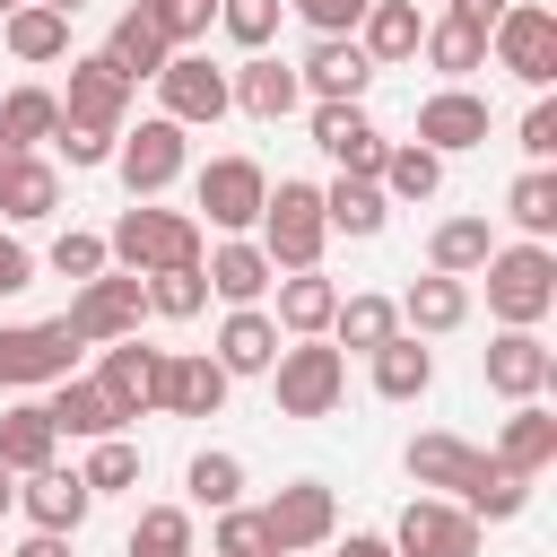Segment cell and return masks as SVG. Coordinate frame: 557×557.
Instances as JSON below:
<instances>
[{"label": "cell", "mask_w": 557, "mask_h": 557, "mask_svg": "<svg viewBox=\"0 0 557 557\" xmlns=\"http://www.w3.org/2000/svg\"><path fill=\"white\" fill-rule=\"evenodd\" d=\"M104 252L131 270V278H148V270H200V218H183V209H148V200H131L122 218H113V235H104Z\"/></svg>", "instance_id": "1"}, {"label": "cell", "mask_w": 557, "mask_h": 557, "mask_svg": "<svg viewBox=\"0 0 557 557\" xmlns=\"http://www.w3.org/2000/svg\"><path fill=\"white\" fill-rule=\"evenodd\" d=\"M548 305H557V261H548V244H505V252H487V313H496L505 331H540Z\"/></svg>", "instance_id": "2"}, {"label": "cell", "mask_w": 557, "mask_h": 557, "mask_svg": "<svg viewBox=\"0 0 557 557\" xmlns=\"http://www.w3.org/2000/svg\"><path fill=\"white\" fill-rule=\"evenodd\" d=\"M139 313H148V278H131V270H104V278H87L78 296H70V339L78 348H113V339H139Z\"/></svg>", "instance_id": "3"}, {"label": "cell", "mask_w": 557, "mask_h": 557, "mask_svg": "<svg viewBox=\"0 0 557 557\" xmlns=\"http://www.w3.org/2000/svg\"><path fill=\"white\" fill-rule=\"evenodd\" d=\"M322 191L313 183H278L270 200H261V252H270V270H313L322 261Z\"/></svg>", "instance_id": "4"}, {"label": "cell", "mask_w": 557, "mask_h": 557, "mask_svg": "<svg viewBox=\"0 0 557 557\" xmlns=\"http://www.w3.org/2000/svg\"><path fill=\"white\" fill-rule=\"evenodd\" d=\"M270 383H278V418H331L348 392V357L322 339H296V348H278Z\"/></svg>", "instance_id": "5"}, {"label": "cell", "mask_w": 557, "mask_h": 557, "mask_svg": "<svg viewBox=\"0 0 557 557\" xmlns=\"http://www.w3.org/2000/svg\"><path fill=\"white\" fill-rule=\"evenodd\" d=\"M70 322H9L0 331V392H35V383H70Z\"/></svg>", "instance_id": "6"}, {"label": "cell", "mask_w": 557, "mask_h": 557, "mask_svg": "<svg viewBox=\"0 0 557 557\" xmlns=\"http://www.w3.org/2000/svg\"><path fill=\"white\" fill-rule=\"evenodd\" d=\"M487 44H496V61H505L522 87H548V78H557V9L513 0V9L487 26Z\"/></svg>", "instance_id": "7"}, {"label": "cell", "mask_w": 557, "mask_h": 557, "mask_svg": "<svg viewBox=\"0 0 557 557\" xmlns=\"http://www.w3.org/2000/svg\"><path fill=\"white\" fill-rule=\"evenodd\" d=\"M113 165H122V183H131V200H157L183 165H191V139H183V122H139V131H122L113 139Z\"/></svg>", "instance_id": "8"}, {"label": "cell", "mask_w": 557, "mask_h": 557, "mask_svg": "<svg viewBox=\"0 0 557 557\" xmlns=\"http://www.w3.org/2000/svg\"><path fill=\"white\" fill-rule=\"evenodd\" d=\"M409 479L418 487H444V505H470L496 479V461L479 444H461V435H409Z\"/></svg>", "instance_id": "9"}, {"label": "cell", "mask_w": 557, "mask_h": 557, "mask_svg": "<svg viewBox=\"0 0 557 557\" xmlns=\"http://www.w3.org/2000/svg\"><path fill=\"white\" fill-rule=\"evenodd\" d=\"M331 522H339V505H331V487H322V479H296V487H278V496L261 505V531H270V557H296V548H322V540H331Z\"/></svg>", "instance_id": "10"}, {"label": "cell", "mask_w": 557, "mask_h": 557, "mask_svg": "<svg viewBox=\"0 0 557 557\" xmlns=\"http://www.w3.org/2000/svg\"><path fill=\"white\" fill-rule=\"evenodd\" d=\"M261 200H270V174H261L252 157H209V165H200V209H209V226L244 235V226H261Z\"/></svg>", "instance_id": "11"}, {"label": "cell", "mask_w": 557, "mask_h": 557, "mask_svg": "<svg viewBox=\"0 0 557 557\" xmlns=\"http://www.w3.org/2000/svg\"><path fill=\"white\" fill-rule=\"evenodd\" d=\"M122 104H131V78L104 61V52H87V61H70V96H61V122H78V131H104V139H122Z\"/></svg>", "instance_id": "12"}, {"label": "cell", "mask_w": 557, "mask_h": 557, "mask_svg": "<svg viewBox=\"0 0 557 557\" xmlns=\"http://www.w3.org/2000/svg\"><path fill=\"white\" fill-rule=\"evenodd\" d=\"M392 557H479V522L444 496H418L392 531Z\"/></svg>", "instance_id": "13"}, {"label": "cell", "mask_w": 557, "mask_h": 557, "mask_svg": "<svg viewBox=\"0 0 557 557\" xmlns=\"http://www.w3.org/2000/svg\"><path fill=\"white\" fill-rule=\"evenodd\" d=\"M157 87H165V122H183V131H191V122H218V113L235 104V96H226V70H218L209 52H174V61L157 70Z\"/></svg>", "instance_id": "14"}, {"label": "cell", "mask_w": 557, "mask_h": 557, "mask_svg": "<svg viewBox=\"0 0 557 557\" xmlns=\"http://www.w3.org/2000/svg\"><path fill=\"white\" fill-rule=\"evenodd\" d=\"M479 366H487V392H505V400H540L557 383V357H548L540 331H496Z\"/></svg>", "instance_id": "15"}, {"label": "cell", "mask_w": 557, "mask_h": 557, "mask_svg": "<svg viewBox=\"0 0 557 557\" xmlns=\"http://www.w3.org/2000/svg\"><path fill=\"white\" fill-rule=\"evenodd\" d=\"M374 78V61L357 52V35H313V52L296 61V87H313L322 104H357Z\"/></svg>", "instance_id": "16"}, {"label": "cell", "mask_w": 557, "mask_h": 557, "mask_svg": "<svg viewBox=\"0 0 557 557\" xmlns=\"http://www.w3.org/2000/svg\"><path fill=\"white\" fill-rule=\"evenodd\" d=\"M479 139H487V96H470V87H435V96L418 104V148L453 157V148H479Z\"/></svg>", "instance_id": "17"}, {"label": "cell", "mask_w": 557, "mask_h": 557, "mask_svg": "<svg viewBox=\"0 0 557 557\" xmlns=\"http://www.w3.org/2000/svg\"><path fill=\"white\" fill-rule=\"evenodd\" d=\"M157 374H165V348H139V339H113L104 366H96V383H104V400H113L122 418L157 409Z\"/></svg>", "instance_id": "18"}, {"label": "cell", "mask_w": 557, "mask_h": 557, "mask_svg": "<svg viewBox=\"0 0 557 557\" xmlns=\"http://www.w3.org/2000/svg\"><path fill=\"white\" fill-rule=\"evenodd\" d=\"M17 505H26V522H35V531H61V540H70V531L87 522V505H96V496H87V479H78V470H61V461H52V470H26Z\"/></svg>", "instance_id": "19"}, {"label": "cell", "mask_w": 557, "mask_h": 557, "mask_svg": "<svg viewBox=\"0 0 557 557\" xmlns=\"http://www.w3.org/2000/svg\"><path fill=\"white\" fill-rule=\"evenodd\" d=\"M313 148L339 157V174H374L383 165V131L357 104H313Z\"/></svg>", "instance_id": "20"}, {"label": "cell", "mask_w": 557, "mask_h": 557, "mask_svg": "<svg viewBox=\"0 0 557 557\" xmlns=\"http://www.w3.org/2000/svg\"><path fill=\"white\" fill-rule=\"evenodd\" d=\"M226 366L218 357H165V374H157V409H174V418H218V400H226Z\"/></svg>", "instance_id": "21"}, {"label": "cell", "mask_w": 557, "mask_h": 557, "mask_svg": "<svg viewBox=\"0 0 557 557\" xmlns=\"http://www.w3.org/2000/svg\"><path fill=\"white\" fill-rule=\"evenodd\" d=\"M44 418H52V435H87V444H104V435H122V426H131V418L104 400V383H96V374H87V383H78V374H70V383H52Z\"/></svg>", "instance_id": "22"}, {"label": "cell", "mask_w": 557, "mask_h": 557, "mask_svg": "<svg viewBox=\"0 0 557 557\" xmlns=\"http://www.w3.org/2000/svg\"><path fill=\"white\" fill-rule=\"evenodd\" d=\"M496 470H513V479H540L548 461H557V418L540 409V400H513V418H505V435H496V453H487Z\"/></svg>", "instance_id": "23"}, {"label": "cell", "mask_w": 557, "mask_h": 557, "mask_svg": "<svg viewBox=\"0 0 557 557\" xmlns=\"http://www.w3.org/2000/svg\"><path fill=\"white\" fill-rule=\"evenodd\" d=\"M226 96H235V104H244L252 122H287L305 87H296V70H287V61H270V52H252V61H244V70L226 78Z\"/></svg>", "instance_id": "24"}, {"label": "cell", "mask_w": 557, "mask_h": 557, "mask_svg": "<svg viewBox=\"0 0 557 557\" xmlns=\"http://www.w3.org/2000/svg\"><path fill=\"white\" fill-rule=\"evenodd\" d=\"M331 313H339V287H331L322 270H287V278H278V313H270V322H278L287 339H322Z\"/></svg>", "instance_id": "25"}, {"label": "cell", "mask_w": 557, "mask_h": 557, "mask_svg": "<svg viewBox=\"0 0 557 557\" xmlns=\"http://www.w3.org/2000/svg\"><path fill=\"white\" fill-rule=\"evenodd\" d=\"M400 322H409V339H444V331H461L470 322V287L461 278H409V296H400Z\"/></svg>", "instance_id": "26"}, {"label": "cell", "mask_w": 557, "mask_h": 557, "mask_svg": "<svg viewBox=\"0 0 557 557\" xmlns=\"http://www.w3.org/2000/svg\"><path fill=\"white\" fill-rule=\"evenodd\" d=\"M218 366H226V374H270V366H278V322H270L261 305H235V313L218 322Z\"/></svg>", "instance_id": "27"}, {"label": "cell", "mask_w": 557, "mask_h": 557, "mask_svg": "<svg viewBox=\"0 0 557 557\" xmlns=\"http://www.w3.org/2000/svg\"><path fill=\"white\" fill-rule=\"evenodd\" d=\"M418 35H426V17H418L409 0H374L366 26H357V52H366L374 70H392V61H418Z\"/></svg>", "instance_id": "28"}, {"label": "cell", "mask_w": 557, "mask_h": 557, "mask_svg": "<svg viewBox=\"0 0 557 557\" xmlns=\"http://www.w3.org/2000/svg\"><path fill=\"white\" fill-rule=\"evenodd\" d=\"M200 278H209L226 305H261V296L278 287V270H270V252H261V244H218V252L200 261Z\"/></svg>", "instance_id": "29"}, {"label": "cell", "mask_w": 557, "mask_h": 557, "mask_svg": "<svg viewBox=\"0 0 557 557\" xmlns=\"http://www.w3.org/2000/svg\"><path fill=\"white\" fill-rule=\"evenodd\" d=\"M52 418H44V400H17V409H0V470L9 479H26V470H52Z\"/></svg>", "instance_id": "30"}, {"label": "cell", "mask_w": 557, "mask_h": 557, "mask_svg": "<svg viewBox=\"0 0 557 557\" xmlns=\"http://www.w3.org/2000/svg\"><path fill=\"white\" fill-rule=\"evenodd\" d=\"M383 218H392V200H383L374 174H339V183L322 191V226H331V235H383Z\"/></svg>", "instance_id": "31"}, {"label": "cell", "mask_w": 557, "mask_h": 557, "mask_svg": "<svg viewBox=\"0 0 557 557\" xmlns=\"http://www.w3.org/2000/svg\"><path fill=\"white\" fill-rule=\"evenodd\" d=\"M52 131H61V96L52 87H9L0 96V148L35 157V139H52Z\"/></svg>", "instance_id": "32"}, {"label": "cell", "mask_w": 557, "mask_h": 557, "mask_svg": "<svg viewBox=\"0 0 557 557\" xmlns=\"http://www.w3.org/2000/svg\"><path fill=\"white\" fill-rule=\"evenodd\" d=\"M104 61H113V70H122V78L139 87V78H157V70H165L174 52H165V35H157V26L139 17V9H122V17H113V35H104Z\"/></svg>", "instance_id": "33"}, {"label": "cell", "mask_w": 557, "mask_h": 557, "mask_svg": "<svg viewBox=\"0 0 557 557\" xmlns=\"http://www.w3.org/2000/svg\"><path fill=\"white\" fill-rule=\"evenodd\" d=\"M487 252H496L487 218H444V226L426 235V261H435V278H470V270H487Z\"/></svg>", "instance_id": "34"}, {"label": "cell", "mask_w": 557, "mask_h": 557, "mask_svg": "<svg viewBox=\"0 0 557 557\" xmlns=\"http://www.w3.org/2000/svg\"><path fill=\"white\" fill-rule=\"evenodd\" d=\"M0 35H9L17 61H61V52H70V17H52L44 0H17V9L0 17Z\"/></svg>", "instance_id": "35"}, {"label": "cell", "mask_w": 557, "mask_h": 557, "mask_svg": "<svg viewBox=\"0 0 557 557\" xmlns=\"http://www.w3.org/2000/svg\"><path fill=\"white\" fill-rule=\"evenodd\" d=\"M392 331H400V305L392 296H339V313H331V339L357 348V357H374Z\"/></svg>", "instance_id": "36"}, {"label": "cell", "mask_w": 557, "mask_h": 557, "mask_svg": "<svg viewBox=\"0 0 557 557\" xmlns=\"http://www.w3.org/2000/svg\"><path fill=\"white\" fill-rule=\"evenodd\" d=\"M426 383H435V357H426L409 331H392V339L374 348V392H383V400H418Z\"/></svg>", "instance_id": "37"}, {"label": "cell", "mask_w": 557, "mask_h": 557, "mask_svg": "<svg viewBox=\"0 0 557 557\" xmlns=\"http://www.w3.org/2000/svg\"><path fill=\"white\" fill-rule=\"evenodd\" d=\"M52 209H61V174H52L44 157H17V165L0 174V218L26 226V218H52Z\"/></svg>", "instance_id": "38"}, {"label": "cell", "mask_w": 557, "mask_h": 557, "mask_svg": "<svg viewBox=\"0 0 557 557\" xmlns=\"http://www.w3.org/2000/svg\"><path fill=\"white\" fill-rule=\"evenodd\" d=\"M374 183H383V200H435V183H444V157L435 148H383V165H374Z\"/></svg>", "instance_id": "39"}, {"label": "cell", "mask_w": 557, "mask_h": 557, "mask_svg": "<svg viewBox=\"0 0 557 557\" xmlns=\"http://www.w3.org/2000/svg\"><path fill=\"white\" fill-rule=\"evenodd\" d=\"M418 52H426L444 78H470V70L487 61V35H479V26H461V17H435V26L418 35Z\"/></svg>", "instance_id": "40"}, {"label": "cell", "mask_w": 557, "mask_h": 557, "mask_svg": "<svg viewBox=\"0 0 557 557\" xmlns=\"http://www.w3.org/2000/svg\"><path fill=\"white\" fill-rule=\"evenodd\" d=\"M183 487H191V505L226 513V505H244V461H235V453H191Z\"/></svg>", "instance_id": "41"}, {"label": "cell", "mask_w": 557, "mask_h": 557, "mask_svg": "<svg viewBox=\"0 0 557 557\" xmlns=\"http://www.w3.org/2000/svg\"><path fill=\"white\" fill-rule=\"evenodd\" d=\"M131 557H191V513L183 505H148L131 522Z\"/></svg>", "instance_id": "42"}, {"label": "cell", "mask_w": 557, "mask_h": 557, "mask_svg": "<svg viewBox=\"0 0 557 557\" xmlns=\"http://www.w3.org/2000/svg\"><path fill=\"white\" fill-rule=\"evenodd\" d=\"M505 209H513V226H522V235L540 244V235L557 226V174H548V165H531V174H522V183L505 191Z\"/></svg>", "instance_id": "43"}, {"label": "cell", "mask_w": 557, "mask_h": 557, "mask_svg": "<svg viewBox=\"0 0 557 557\" xmlns=\"http://www.w3.org/2000/svg\"><path fill=\"white\" fill-rule=\"evenodd\" d=\"M200 305H209V278H200V270H148V313L191 322Z\"/></svg>", "instance_id": "44"}, {"label": "cell", "mask_w": 557, "mask_h": 557, "mask_svg": "<svg viewBox=\"0 0 557 557\" xmlns=\"http://www.w3.org/2000/svg\"><path fill=\"white\" fill-rule=\"evenodd\" d=\"M78 479H87V496H113V487H131V479H139V444H131V435H104V444L87 453V470H78Z\"/></svg>", "instance_id": "45"}, {"label": "cell", "mask_w": 557, "mask_h": 557, "mask_svg": "<svg viewBox=\"0 0 557 557\" xmlns=\"http://www.w3.org/2000/svg\"><path fill=\"white\" fill-rule=\"evenodd\" d=\"M139 17L165 35V52H191L209 35V9H191V0H139Z\"/></svg>", "instance_id": "46"}, {"label": "cell", "mask_w": 557, "mask_h": 557, "mask_svg": "<svg viewBox=\"0 0 557 557\" xmlns=\"http://www.w3.org/2000/svg\"><path fill=\"white\" fill-rule=\"evenodd\" d=\"M278 9H287V0H218V26H226L244 52H261V44L278 35Z\"/></svg>", "instance_id": "47"}, {"label": "cell", "mask_w": 557, "mask_h": 557, "mask_svg": "<svg viewBox=\"0 0 557 557\" xmlns=\"http://www.w3.org/2000/svg\"><path fill=\"white\" fill-rule=\"evenodd\" d=\"M104 261H113V252H104V235H78V226H70V235L52 244V270H61L70 287H87V278H104Z\"/></svg>", "instance_id": "48"}, {"label": "cell", "mask_w": 557, "mask_h": 557, "mask_svg": "<svg viewBox=\"0 0 557 557\" xmlns=\"http://www.w3.org/2000/svg\"><path fill=\"white\" fill-rule=\"evenodd\" d=\"M522 505H531V479H513V470H496V479H487V487H479V496H470L461 513H470V522H513Z\"/></svg>", "instance_id": "49"}, {"label": "cell", "mask_w": 557, "mask_h": 557, "mask_svg": "<svg viewBox=\"0 0 557 557\" xmlns=\"http://www.w3.org/2000/svg\"><path fill=\"white\" fill-rule=\"evenodd\" d=\"M218 557H270V531H261V513H244V505H226L218 513V540H209Z\"/></svg>", "instance_id": "50"}, {"label": "cell", "mask_w": 557, "mask_h": 557, "mask_svg": "<svg viewBox=\"0 0 557 557\" xmlns=\"http://www.w3.org/2000/svg\"><path fill=\"white\" fill-rule=\"evenodd\" d=\"M287 9H305V26H313V35H357L374 0H287Z\"/></svg>", "instance_id": "51"}, {"label": "cell", "mask_w": 557, "mask_h": 557, "mask_svg": "<svg viewBox=\"0 0 557 557\" xmlns=\"http://www.w3.org/2000/svg\"><path fill=\"white\" fill-rule=\"evenodd\" d=\"M522 157H531V165H548V157H557V104H548V96L522 113Z\"/></svg>", "instance_id": "52"}, {"label": "cell", "mask_w": 557, "mask_h": 557, "mask_svg": "<svg viewBox=\"0 0 557 557\" xmlns=\"http://www.w3.org/2000/svg\"><path fill=\"white\" fill-rule=\"evenodd\" d=\"M52 139H61V157H70V165H104V157H113V139H104V131H78V122H61Z\"/></svg>", "instance_id": "53"}, {"label": "cell", "mask_w": 557, "mask_h": 557, "mask_svg": "<svg viewBox=\"0 0 557 557\" xmlns=\"http://www.w3.org/2000/svg\"><path fill=\"white\" fill-rule=\"evenodd\" d=\"M17 287H35V252L17 235H0V296H17Z\"/></svg>", "instance_id": "54"}, {"label": "cell", "mask_w": 557, "mask_h": 557, "mask_svg": "<svg viewBox=\"0 0 557 557\" xmlns=\"http://www.w3.org/2000/svg\"><path fill=\"white\" fill-rule=\"evenodd\" d=\"M505 9H513V0H453V9H444V17H461V26H479V35H487V26H496V17H505Z\"/></svg>", "instance_id": "55"}, {"label": "cell", "mask_w": 557, "mask_h": 557, "mask_svg": "<svg viewBox=\"0 0 557 557\" xmlns=\"http://www.w3.org/2000/svg\"><path fill=\"white\" fill-rule=\"evenodd\" d=\"M9 557H70V540H61V531H35V540H26V548H9Z\"/></svg>", "instance_id": "56"}, {"label": "cell", "mask_w": 557, "mask_h": 557, "mask_svg": "<svg viewBox=\"0 0 557 557\" xmlns=\"http://www.w3.org/2000/svg\"><path fill=\"white\" fill-rule=\"evenodd\" d=\"M331 557H392V540H374V531H357V540H339Z\"/></svg>", "instance_id": "57"}, {"label": "cell", "mask_w": 557, "mask_h": 557, "mask_svg": "<svg viewBox=\"0 0 557 557\" xmlns=\"http://www.w3.org/2000/svg\"><path fill=\"white\" fill-rule=\"evenodd\" d=\"M44 9H52V17H78V9H87V0H44Z\"/></svg>", "instance_id": "58"}, {"label": "cell", "mask_w": 557, "mask_h": 557, "mask_svg": "<svg viewBox=\"0 0 557 557\" xmlns=\"http://www.w3.org/2000/svg\"><path fill=\"white\" fill-rule=\"evenodd\" d=\"M9 505H17V487H9V470H0V513H9Z\"/></svg>", "instance_id": "59"}, {"label": "cell", "mask_w": 557, "mask_h": 557, "mask_svg": "<svg viewBox=\"0 0 557 557\" xmlns=\"http://www.w3.org/2000/svg\"><path fill=\"white\" fill-rule=\"evenodd\" d=\"M9 165H17V148H0V174H9Z\"/></svg>", "instance_id": "60"}, {"label": "cell", "mask_w": 557, "mask_h": 557, "mask_svg": "<svg viewBox=\"0 0 557 557\" xmlns=\"http://www.w3.org/2000/svg\"><path fill=\"white\" fill-rule=\"evenodd\" d=\"M191 9H209V17H218V0H191Z\"/></svg>", "instance_id": "61"}, {"label": "cell", "mask_w": 557, "mask_h": 557, "mask_svg": "<svg viewBox=\"0 0 557 557\" xmlns=\"http://www.w3.org/2000/svg\"><path fill=\"white\" fill-rule=\"evenodd\" d=\"M9 9H17V0H0V17H9Z\"/></svg>", "instance_id": "62"}]
</instances>
